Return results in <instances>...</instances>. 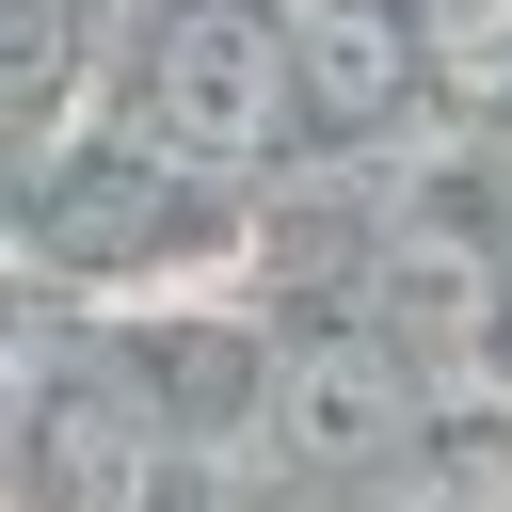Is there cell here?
<instances>
[{"label": "cell", "instance_id": "cell-2", "mask_svg": "<svg viewBox=\"0 0 512 512\" xmlns=\"http://www.w3.org/2000/svg\"><path fill=\"white\" fill-rule=\"evenodd\" d=\"M272 448H288L304 480H368L384 448H416L400 352H368V336H320V352H288V368H272Z\"/></svg>", "mask_w": 512, "mask_h": 512}, {"label": "cell", "instance_id": "cell-5", "mask_svg": "<svg viewBox=\"0 0 512 512\" xmlns=\"http://www.w3.org/2000/svg\"><path fill=\"white\" fill-rule=\"evenodd\" d=\"M48 240L64 256H144L160 240V176L144 160H64L48 176Z\"/></svg>", "mask_w": 512, "mask_h": 512}, {"label": "cell", "instance_id": "cell-8", "mask_svg": "<svg viewBox=\"0 0 512 512\" xmlns=\"http://www.w3.org/2000/svg\"><path fill=\"white\" fill-rule=\"evenodd\" d=\"M416 512H512V432H496V416L416 432Z\"/></svg>", "mask_w": 512, "mask_h": 512}, {"label": "cell", "instance_id": "cell-6", "mask_svg": "<svg viewBox=\"0 0 512 512\" xmlns=\"http://www.w3.org/2000/svg\"><path fill=\"white\" fill-rule=\"evenodd\" d=\"M400 16H416V80L512 112V0H400Z\"/></svg>", "mask_w": 512, "mask_h": 512}, {"label": "cell", "instance_id": "cell-7", "mask_svg": "<svg viewBox=\"0 0 512 512\" xmlns=\"http://www.w3.org/2000/svg\"><path fill=\"white\" fill-rule=\"evenodd\" d=\"M64 480H80V512H144V496H160V448H144V416L80 400V416H64Z\"/></svg>", "mask_w": 512, "mask_h": 512}, {"label": "cell", "instance_id": "cell-9", "mask_svg": "<svg viewBox=\"0 0 512 512\" xmlns=\"http://www.w3.org/2000/svg\"><path fill=\"white\" fill-rule=\"evenodd\" d=\"M496 336H512V288H496Z\"/></svg>", "mask_w": 512, "mask_h": 512}, {"label": "cell", "instance_id": "cell-4", "mask_svg": "<svg viewBox=\"0 0 512 512\" xmlns=\"http://www.w3.org/2000/svg\"><path fill=\"white\" fill-rule=\"evenodd\" d=\"M496 288H512V272H480L448 224H400V256H384V304H400V336H480V320H496Z\"/></svg>", "mask_w": 512, "mask_h": 512}, {"label": "cell", "instance_id": "cell-3", "mask_svg": "<svg viewBox=\"0 0 512 512\" xmlns=\"http://www.w3.org/2000/svg\"><path fill=\"white\" fill-rule=\"evenodd\" d=\"M288 80H304V112H336V128H384V112L416 96V16H400V0H304V32H288Z\"/></svg>", "mask_w": 512, "mask_h": 512}, {"label": "cell", "instance_id": "cell-1", "mask_svg": "<svg viewBox=\"0 0 512 512\" xmlns=\"http://www.w3.org/2000/svg\"><path fill=\"white\" fill-rule=\"evenodd\" d=\"M144 112H160V144H192V160H256V144L304 112L288 32L240 16V0H176L160 48H144Z\"/></svg>", "mask_w": 512, "mask_h": 512}]
</instances>
